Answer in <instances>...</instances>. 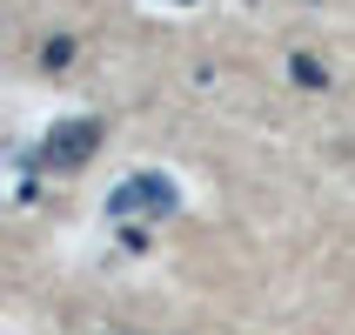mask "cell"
Segmentation results:
<instances>
[{"instance_id": "cell-3", "label": "cell", "mask_w": 355, "mask_h": 335, "mask_svg": "<svg viewBox=\"0 0 355 335\" xmlns=\"http://www.w3.org/2000/svg\"><path fill=\"white\" fill-rule=\"evenodd\" d=\"M288 74H295L302 87H329V74H322V60H315V54H295V60H288Z\"/></svg>"}, {"instance_id": "cell-4", "label": "cell", "mask_w": 355, "mask_h": 335, "mask_svg": "<svg viewBox=\"0 0 355 335\" xmlns=\"http://www.w3.org/2000/svg\"><path fill=\"white\" fill-rule=\"evenodd\" d=\"M40 60H47V67H67V60H74V40H47Z\"/></svg>"}, {"instance_id": "cell-1", "label": "cell", "mask_w": 355, "mask_h": 335, "mask_svg": "<svg viewBox=\"0 0 355 335\" xmlns=\"http://www.w3.org/2000/svg\"><path fill=\"white\" fill-rule=\"evenodd\" d=\"M175 181L168 175H128L114 188V195H107V215L114 221H141V215H175Z\"/></svg>"}, {"instance_id": "cell-2", "label": "cell", "mask_w": 355, "mask_h": 335, "mask_svg": "<svg viewBox=\"0 0 355 335\" xmlns=\"http://www.w3.org/2000/svg\"><path fill=\"white\" fill-rule=\"evenodd\" d=\"M94 148H101V121H60L47 135V148H40V161L47 168H80Z\"/></svg>"}, {"instance_id": "cell-5", "label": "cell", "mask_w": 355, "mask_h": 335, "mask_svg": "<svg viewBox=\"0 0 355 335\" xmlns=\"http://www.w3.org/2000/svg\"><path fill=\"white\" fill-rule=\"evenodd\" d=\"M181 7H188V0H181Z\"/></svg>"}]
</instances>
